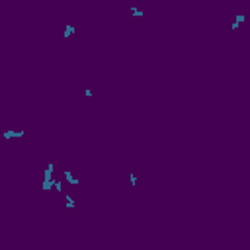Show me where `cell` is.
Returning a JSON list of instances; mask_svg holds the SVG:
<instances>
[{
    "label": "cell",
    "mask_w": 250,
    "mask_h": 250,
    "mask_svg": "<svg viewBox=\"0 0 250 250\" xmlns=\"http://www.w3.org/2000/svg\"><path fill=\"white\" fill-rule=\"evenodd\" d=\"M25 137V131L20 129V131H14V129H8V131L2 133V139H24Z\"/></svg>",
    "instance_id": "6da1fadb"
},
{
    "label": "cell",
    "mask_w": 250,
    "mask_h": 250,
    "mask_svg": "<svg viewBox=\"0 0 250 250\" xmlns=\"http://www.w3.org/2000/svg\"><path fill=\"white\" fill-rule=\"evenodd\" d=\"M53 170H55V164H53V162H47L45 178H43V180H47V182H51V180H53Z\"/></svg>",
    "instance_id": "7a4b0ae2"
},
{
    "label": "cell",
    "mask_w": 250,
    "mask_h": 250,
    "mask_svg": "<svg viewBox=\"0 0 250 250\" xmlns=\"http://www.w3.org/2000/svg\"><path fill=\"white\" fill-rule=\"evenodd\" d=\"M74 31H76V28H74L72 24H66V25H65V31H63V37H65V39H69V37L72 35Z\"/></svg>",
    "instance_id": "3957f363"
},
{
    "label": "cell",
    "mask_w": 250,
    "mask_h": 250,
    "mask_svg": "<svg viewBox=\"0 0 250 250\" xmlns=\"http://www.w3.org/2000/svg\"><path fill=\"white\" fill-rule=\"evenodd\" d=\"M244 20H246V16H242V14H238V16H237V20H234L233 24H231V29H233V31H234V29H238V25H240V24H242V22H244Z\"/></svg>",
    "instance_id": "277c9868"
},
{
    "label": "cell",
    "mask_w": 250,
    "mask_h": 250,
    "mask_svg": "<svg viewBox=\"0 0 250 250\" xmlns=\"http://www.w3.org/2000/svg\"><path fill=\"white\" fill-rule=\"evenodd\" d=\"M65 178H66V182H69L70 186H78V180L72 176V172H69V170H66V172H65Z\"/></svg>",
    "instance_id": "5b68a950"
},
{
    "label": "cell",
    "mask_w": 250,
    "mask_h": 250,
    "mask_svg": "<svg viewBox=\"0 0 250 250\" xmlns=\"http://www.w3.org/2000/svg\"><path fill=\"white\" fill-rule=\"evenodd\" d=\"M65 199H66V203H65V207H69V209H74L76 207V201L72 199V197L69 196V193H65Z\"/></svg>",
    "instance_id": "8992f818"
},
{
    "label": "cell",
    "mask_w": 250,
    "mask_h": 250,
    "mask_svg": "<svg viewBox=\"0 0 250 250\" xmlns=\"http://www.w3.org/2000/svg\"><path fill=\"white\" fill-rule=\"evenodd\" d=\"M41 190H43V192H49V190H53V180H51V182L43 180V184H41Z\"/></svg>",
    "instance_id": "52a82bcc"
},
{
    "label": "cell",
    "mask_w": 250,
    "mask_h": 250,
    "mask_svg": "<svg viewBox=\"0 0 250 250\" xmlns=\"http://www.w3.org/2000/svg\"><path fill=\"white\" fill-rule=\"evenodd\" d=\"M53 190H57V192H63V182L57 180V178H53Z\"/></svg>",
    "instance_id": "ba28073f"
},
{
    "label": "cell",
    "mask_w": 250,
    "mask_h": 250,
    "mask_svg": "<svg viewBox=\"0 0 250 250\" xmlns=\"http://www.w3.org/2000/svg\"><path fill=\"white\" fill-rule=\"evenodd\" d=\"M129 10H131V14H135V16H143V10H141V8H137V6H131Z\"/></svg>",
    "instance_id": "9c48e42d"
},
{
    "label": "cell",
    "mask_w": 250,
    "mask_h": 250,
    "mask_svg": "<svg viewBox=\"0 0 250 250\" xmlns=\"http://www.w3.org/2000/svg\"><path fill=\"white\" fill-rule=\"evenodd\" d=\"M129 182H131V186H133V188L137 186V176H135V172H129Z\"/></svg>",
    "instance_id": "30bf717a"
},
{
    "label": "cell",
    "mask_w": 250,
    "mask_h": 250,
    "mask_svg": "<svg viewBox=\"0 0 250 250\" xmlns=\"http://www.w3.org/2000/svg\"><path fill=\"white\" fill-rule=\"evenodd\" d=\"M84 96H86V98H92V90H90V88H86V90H84Z\"/></svg>",
    "instance_id": "8fae6325"
}]
</instances>
